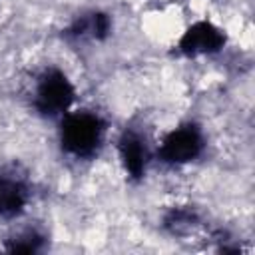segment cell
Returning a JSON list of instances; mask_svg holds the SVG:
<instances>
[{
	"label": "cell",
	"instance_id": "cell-2",
	"mask_svg": "<svg viewBox=\"0 0 255 255\" xmlns=\"http://www.w3.org/2000/svg\"><path fill=\"white\" fill-rule=\"evenodd\" d=\"M76 98V90L68 76L58 68H48L40 74L34 92V108L44 118L64 116Z\"/></svg>",
	"mask_w": 255,
	"mask_h": 255
},
{
	"label": "cell",
	"instance_id": "cell-5",
	"mask_svg": "<svg viewBox=\"0 0 255 255\" xmlns=\"http://www.w3.org/2000/svg\"><path fill=\"white\" fill-rule=\"evenodd\" d=\"M223 46H225L223 30L207 20H199V22L191 24L181 34V38L177 42V52L187 58H195V56L215 54Z\"/></svg>",
	"mask_w": 255,
	"mask_h": 255
},
{
	"label": "cell",
	"instance_id": "cell-8",
	"mask_svg": "<svg viewBox=\"0 0 255 255\" xmlns=\"http://www.w3.org/2000/svg\"><path fill=\"white\" fill-rule=\"evenodd\" d=\"M163 225L171 235H185L199 225V215L191 207H173L165 215Z\"/></svg>",
	"mask_w": 255,
	"mask_h": 255
},
{
	"label": "cell",
	"instance_id": "cell-1",
	"mask_svg": "<svg viewBox=\"0 0 255 255\" xmlns=\"http://www.w3.org/2000/svg\"><path fill=\"white\" fill-rule=\"evenodd\" d=\"M106 137V122L102 116L82 110L66 114L60 126L62 149L74 157H94Z\"/></svg>",
	"mask_w": 255,
	"mask_h": 255
},
{
	"label": "cell",
	"instance_id": "cell-9",
	"mask_svg": "<svg viewBox=\"0 0 255 255\" xmlns=\"http://www.w3.org/2000/svg\"><path fill=\"white\" fill-rule=\"evenodd\" d=\"M42 247H44V235H40L34 229L20 233L18 237L10 239V243L6 245V249L12 253H36Z\"/></svg>",
	"mask_w": 255,
	"mask_h": 255
},
{
	"label": "cell",
	"instance_id": "cell-3",
	"mask_svg": "<svg viewBox=\"0 0 255 255\" xmlns=\"http://www.w3.org/2000/svg\"><path fill=\"white\" fill-rule=\"evenodd\" d=\"M205 147L203 133L199 126L195 124H183L175 129H171L159 145V159L171 165H181L197 159Z\"/></svg>",
	"mask_w": 255,
	"mask_h": 255
},
{
	"label": "cell",
	"instance_id": "cell-4",
	"mask_svg": "<svg viewBox=\"0 0 255 255\" xmlns=\"http://www.w3.org/2000/svg\"><path fill=\"white\" fill-rule=\"evenodd\" d=\"M30 201L28 175L18 165L0 167V219L18 217Z\"/></svg>",
	"mask_w": 255,
	"mask_h": 255
},
{
	"label": "cell",
	"instance_id": "cell-7",
	"mask_svg": "<svg viewBox=\"0 0 255 255\" xmlns=\"http://www.w3.org/2000/svg\"><path fill=\"white\" fill-rule=\"evenodd\" d=\"M110 30H112L110 16L104 12H92V14H84L80 18H76L72 22V26L66 30V36L76 38V40H84V38L104 40V38H108Z\"/></svg>",
	"mask_w": 255,
	"mask_h": 255
},
{
	"label": "cell",
	"instance_id": "cell-6",
	"mask_svg": "<svg viewBox=\"0 0 255 255\" xmlns=\"http://www.w3.org/2000/svg\"><path fill=\"white\" fill-rule=\"evenodd\" d=\"M118 153L128 177L135 181L141 179L147 167V145L141 133L135 129H126L118 139Z\"/></svg>",
	"mask_w": 255,
	"mask_h": 255
}]
</instances>
